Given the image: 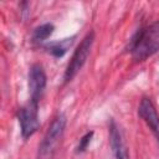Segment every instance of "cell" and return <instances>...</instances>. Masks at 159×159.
Wrapping results in <instances>:
<instances>
[{
	"instance_id": "cell-1",
	"label": "cell",
	"mask_w": 159,
	"mask_h": 159,
	"mask_svg": "<svg viewBox=\"0 0 159 159\" xmlns=\"http://www.w3.org/2000/svg\"><path fill=\"white\" fill-rule=\"evenodd\" d=\"M159 51V20L139 30L129 43V52L135 61H144Z\"/></svg>"
},
{
	"instance_id": "cell-2",
	"label": "cell",
	"mask_w": 159,
	"mask_h": 159,
	"mask_svg": "<svg viewBox=\"0 0 159 159\" xmlns=\"http://www.w3.org/2000/svg\"><path fill=\"white\" fill-rule=\"evenodd\" d=\"M65 127H66V117L63 114H58L52 120L42 142L39 145L37 159H52L65 133Z\"/></svg>"
},
{
	"instance_id": "cell-3",
	"label": "cell",
	"mask_w": 159,
	"mask_h": 159,
	"mask_svg": "<svg viewBox=\"0 0 159 159\" xmlns=\"http://www.w3.org/2000/svg\"><path fill=\"white\" fill-rule=\"evenodd\" d=\"M93 40H94V32L91 31L83 37V40L81 41L78 47L75 50V52H73V55H72V57L67 65V68L65 71V76H63L65 82L71 81L78 73V71L82 68V66L87 61V57L91 52Z\"/></svg>"
},
{
	"instance_id": "cell-4",
	"label": "cell",
	"mask_w": 159,
	"mask_h": 159,
	"mask_svg": "<svg viewBox=\"0 0 159 159\" xmlns=\"http://www.w3.org/2000/svg\"><path fill=\"white\" fill-rule=\"evenodd\" d=\"M17 118L19 123L21 127V135L22 138H29L31 137L40 125L39 122V103L30 101L26 106L19 109L17 112Z\"/></svg>"
},
{
	"instance_id": "cell-5",
	"label": "cell",
	"mask_w": 159,
	"mask_h": 159,
	"mask_svg": "<svg viewBox=\"0 0 159 159\" xmlns=\"http://www.w3.org/2000/svg\"><path fill=\"white\" fill-rule=\"evenodd\" d=\"M46 87V73L43 67L39 63H35L30 67L29 71V89H30V101H40Z\"/></svg>"
},
{
	"instance_id": "cell-6",
	"label": "cell",
	"mask_w": 159,
	"mask_h": 159,
	"mask_svg": "<svg viewBox=\"0 0 159 159\" xmlns=\"http://www.w3.org/2000/svg\"><path fill=\"white\" fill-rule=\"evenodd\" d=\"M138 114L148 124V127L155 135L157 140L159 142V116L149 98H143L140 101V104L138 107Z\"/></svg>"
},
{
	"instance_id": "cell-7",
	"label": "cell",
	"mask_w": 159,
	"mask_h": 159,
	"mask_svg": "<svg viewBox=\"0 0 159 159\" xmlns=\"http://www.w3.org/2000/svg\"><path fill=\"white\" fill-rule=\"evenodd\" d=\"M109 142H111L112 152L116 159H129L128 149L124 144L122 133L113 120L111 122V125H109Z\"/></svg>"
},
{
	"instance_id": "cell-8",
	"label": "cell",
	"mask_w": 159,
	"mask_h": 159,
	"mask_svg": "<svg viewBox=\"0 0 159 159\" xmlns=\"http://www.w3.org/2000/svg\"><path fill=\"white\" fill-rule=\"evenodd\" d=\"M73 39L75 37H68V39H63L60 41L50 42L48 45H46V50L55 57H62L68 51L71 45L73 43Z\"/></svg>"
},
{
	"instance_id": "cell-9",
	"label": "cell",
	"mask_w": 159,
	"mask_h": 159,
	"mask_svg": "<svg viewBox=\"0 0 159 159\" xmlns=\"http://www.w3.org/2000/svg\"><path fill=\"white\" fill-rule=\"evenodd\" d=\"M52 32H53V25L52 24H43V25H41L34 30L32 40L34 41H43Z\"/></svg>"
},
{
	"instance_id": "cell-10",
	"label": "cell",
	"mask_w": 159,
	"mask_h": 159,
	"mask_svg": "<svg viewBox=\"0 0 159 159\" xmlns=\"http://www.w3.org/2000/svg\"><path fill=\"white\" fill-rule=\"evenodd\" d=\"M92 137H93V132H88V133H86V134L80 139V143H78V145H77L76 152H77V153H82V152H84L86 148H87V145L89 144Z\"/></svg>"
}]
</instances>
